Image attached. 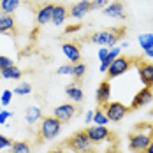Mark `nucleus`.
I'll return each mask as SVG.
<instances>
[{"label":"nucleus","instance_id":"nucleus-1","mask_svg":"<svg viewBox=\"0 0 153 153\" xmlns=\"http://www.w3.org/2000/svg\"><path fill=\"white\" fill-rule=\"evenodd\" d=\"M125 32H127L125 27H113V28L95 32V33L90 35V39H92V42H95V44H100V46H104V48H113V46H116L118 41L123 39Z\"/></svg>","mask_w":153,"mask_h":153},{"label":"nucleus","instance_id":"nucleus-2","mask_svg":"<svg viewBox=\"0 0 153 153\" xmlns=\"http://www.w3.org/2000/svg\"><path fill=\"white\" fill-rule=\"evenodd\" d=\"M65 146L71 148L74 153H95L92 141L86 136V130H77L65 141Z\"/></svg>","mask_w":153,"mask_h":153},{"label":"nucleus","instance_id":"nucleus-3","mask_svg":"<svg viewBox=\"0 0 153 153\" xmlns=\"http://www.w3.org/2000/svg\"><path fill=\"white\" fill-rule=\"evenodd\" d=\"M62 130V122L55 116H44L41 118V128H39V141H49L55 139Z\"/></svg>","mask_w":153,"mask_h":153},{"label":"nucleus","instance_id":"nucleus-4","mask_svg":"<svg viewBox=\"0 0 153 153\" xmlns=\"http://www.w3.org/2000/svg\"><path fill=\"white\" fill-rule=\"evenodd\" d=\"M152 136L153 134L143 132L141 127L137 125V127H136V132H132V134L128 136V148H130V152L144 153L146 148H148V144H150V141H152Z\"/></svg>","mask_w":153,"mask_h":153},{"label":"nucleus","instance_id":"nucleus-5","mask_svg":"<svg viewBox=\"0 0 153 153\" xmlns=\"http://www.w3.org/2000/svg\"><path fill=\"white\" fill-rule=\"evenodd\" d=\"M128 111H130V107H127L122 102H107L104 106V113L109 122H122Z\"/></svg>","mask_w":153,"mask_h":153},{"label":"nucleus","instance_id":"nucleus-6","mask_svg":"<svg viewBox=\"0 0 153 153\" xmlns=\"http://www.w3.org/2000/svg\"><path fill=\"white\" fill-rule=\"evenodd\" d=\"M132 63H134V58H125V56H118L116 60H113V63L107 67V77L109 79H113V77H118L125 74L130 67H132Z\"/></svg>","mask_w":153,"mask_h":153},{"label":"nucleus","instance_id":"nucleus-7","mask_svg":"<svg viewBox=\"0 0 153 153\" xmlns=\"http://www.w3.org/2000/svg\"><path fill=\"white\" fill-rule=\"evenodd\" d=\"M85 130H86L88 139L92 141V144H100V143L107 141L109 137H114L113 132L107 128L106 125H93V127H88V128H85Z\"/></svg>","mask_w":153,"mask_h":153},{"label":"nucleus","instance_id":"nucleus-8","mask_svg":"<svg viewBox=\"0 0 153 153\" xmlns=\"http://www.w3.org/2000/svg\"><path fill=\"white\" fill-rule=\"evenodd\" d=\"M134 63L137 65L139 77L144 83V86L146 88H152L153 86V63L144 62V60H137V58H134Z\"/></svg>","mask_w":153,"mask_h":153},{"label":"nucleus","instance_id":"nucleus-9","mask_svg":"<svg viewBox=\"0 0 153 153\" xmlns=\"http://www.w3.org/2000/svg\"><path fill=\"white\" fill-rule=\"evenodd\" d=\"M77 113V106H74V104H62V106H56L55 109H53V116L58 120V122L62 123H67L71 122L74 116H76Z\"/></svg>","mask_w":153,"mask_h":153},{"label":"nucleus","instance_id":"nucleus-10","mask_svg":"<svg viewBox=\"0 0 153 153\" xmlns=\"http://www.w3.org/2000/svg\"><path fill=\"white\" fill-rule=\"evenodd\" d=\"M153 100V90L152 88H143V90H139L136 93V97L132 99V104H130V109H141V107H144L146 104H150Z\"/></svg>","mask_w":153,"mask_h":153},{"label":"nucleus","instance_id":"nucleus-11","mask_svg":"<svg viewBox=\"0 0 153 153\" xmlns=\"http://www.w3.org/2000/svg\"><path fill=\"white\" fill-rule=\"evenodd\" d=\"M104 14L107 18H125V5L122 0H114L104 7Z\"/></svg>","mask_w":153,"mask_h":153},{"label":"nucleus","instance_id":"nucleus-12","mask_svg":"<svg viewBox=\"0 0 153 153\" xmlns=\"http://www.w3.org/2000/svg\"><path fill=\"white\" fill-rule=\"evenodd\" d=\"M62 51H63V55L69 58V62L74 65V63H79L81 60V51H79V46L74 44V42H65V44H62Z\"/></svg>","mask_w":153,"mask_h":153},{"label":"nucleus","instance_id":"nucleus-13","mask_svg":"<svg viewBox=\"0 0 153 153\" xmlns=\"http://www.w3.org/2000/svg\"><path fill=\"white\" fill-rule=\"evenodd\" d=\"M53 9H55V4H44V5L37 11L35 21H37V25H39V27H42V25H46V23H51Z\"/></svg>","mask_w":153,"mask_h":153},{"label":"nucleus","instance_id":"nucleus-14","mask_svg":"<svg viewBox=\"0 0 153 153\" xmlns=\"http://www.w3.org/2000/svg\"><path fill=\"white\" fill-rule=\"evenodd\" d=\"M95 95H97V104H99V107H104L109 102V97H111V85L107 81H102L99 85Z\"/></svg>","mask_w":153,"mask_h":153},{"label":"nucleus","instance_id":"nucleus-15","mask_svg":"<svg viewBox=\"0 0 153 153\" xmlns=\"http://www.w3.org/2000/svg\"><path fill=\"white\" fill-rule=\"evenodd\" d=\"M67 16H69V9H67L63 4H56V5H55V9H53L51 23H53V25H56V27H60V25H63V21L67 19Z\"/></svg>","mask_w":153,"mask_h":153},{"label":"nucleus","instance_id":"nucleus-16","mask_svg":"<svg viewBox=\"0 0 153 153\" xmlns=\"http://www.w3.org/2000/svg\"><path fill=\"white\" fill-rule=\"evenodd\" d=\"M86 13H90V0H81V2H77V4H74V5L71 7V11H69L71 18H76V19L83 18Z\"/></svg>","mask_w":153,"mask_h":153},{"label":"nucleus","instance_id":"nucleus-17","mask_svg":"<svg viewBox=\"0 0 153 153\" xmlns=\"http://www.w3.org/2000/svg\"><path fill=\"white\" fill-rule=\"evenodd\" d=\"M0 33H11V35L16 33V21L13 16H0Z\"/></svg>","mask_w":153,"mask_h":153},{"label":"nucleus","instance_id":"nucleus-18","mask_svg":"<svg viewBox=\"0 0 153 153\" xmlns=\"http://www.w3.org/2000/svg\"><path fill=\"white\" fill-rule=\"evenodd\" d=\"M19 4H21V0H0V16H13V13L19 7Z\"/></svg>","mask_w":153,"mask_h":153},{"label":"nucleus","instance_id":"nucleus-19","mask_svg":"<svg viewBox=\"0 0 153 153\" xmlns=\"http://www.w3.org/2000/svg\"><path fill=\"white\" fill-rule=\"evenodd\" d=\"M65 93H67V97H69L71 100H74V102H81V100L85 99V93H83V90L79 88L77 83L65 86Z\"/></svg>","mask_w":153,"mask_h":153},{"label":"nucleus","instance_id":"nucleus-20","mask_svg":"<svg viewBox=\"0 0 153 153\" xmlns=\"http://www.w3.org/2000/svg\"><path fill=\"white\" fill-rule=\"evenodd\" d=\"M0 76L5 77V79H19V77L23 76V72H21V69H18L16 65H11V67L4 69V71L0 72Z\"/></svg>","mask_w":153,"mask_h":153},{"label":"nucleus","instance_id":"nucleus-21","mask_svg":"<svg viewBox=\"0 0 153 153\" xmlns=\"http://www.w3.org/2000/svg\"><path fill=\"white\" fill-rule=\"evenodd\" d=\"M25 118H27V122H28V123H35V122H39V120L42 118V113H41V109H39V107L32 106V107L27 109Z\"/></svg>","mask_w":153,"mask_h":153},{"label":"nucleus","instance_id":"nucleus-22","mask_svg":"<svg viewBox=\"0 0 153 153\" xmlns=\"http://www.w3.org/2000/svg\"><path fill=\"white\" fill-rule=\"evenodd\" d=\"M137 41H139V46L143 48L144 51L153 49V33H141Z\"/></svg>","mask_w":153,"mask_h":153},{"label":"nucleus","instance_id":"nucleus-23","mask_svg":"<svg viewBox=\"0 0 153 153\" xmlns=\"http://www.w3.org/2000/svg\"><path fill=\"white\" fill-rule=\"evenodd\" d=\"M11 153H30V144L27 141H16L11 146Z\"/></svg>","mask_w":153,"mask_h":153},{"label":"nucleus","instance_id":"nucleus-24","mask_svg":"<svg viewBox=\"0 0 153 153\" xmlns=\"http://www.w3.org/2000/svg\"><path fill=\"white\" fill-rule=\"evenodd\" d=\"M85 72H86V65L83 63V62H79V63H74V69H72V76L76 79V83H79L83 76H85Z\"/></svg>","mask_w":153,"mask_h":153},{"label":"nucleus","instance_id":"nucleus-25","mask_svg":"<svg viewBox=\"0 0 153 153\" xmlns=\"http://www.w3.org/2000/svg\"><path fill=\"white\" fill-rule=\"evenodd\" d=\"M93 122L97 123V125H107V123H109L106 113H104V109H97V111H93Z\"/></svg>","mask_w":153,"mask_h":153},{"label":"nucleus","instance_id":"nucleus-26","mask_svg":"<svg viewBox=\"0 0 153 153\" xmlns=\"http://www.w3.org/2000/svg\"><path fill=\"white\" fill-rule=\"evenodd\" d=\"M30 92H32V86L28 85V83H19V85L14 88L16 95H28Z\"/></svg>","mask_w":153,"mask_h":153},{"label":"nucleus","instance_id":"nucleus-27","mask_svg":"<svg viewBox=\"0 0 153 153\" xmlns=\"http://www.w3.org/2000/svg\"><path fill=\"white\" fill-rule=\"evenodd\" d=\"M72 69H74L72 63H65V65H60V67L56 69V74H60V76H67V74H71V76H72Z\"/></svg>","mask_w":153,"mask_h":153},{"label":"nucleus","instance_id":"nucleus-28","mask_svg":"<svg viewBox=\"0 0 153 153\" xmlns=\"http://www.w3.org/2000/svg\"><path fill=\"white\" fill-rule=\"evenodd\" d=\"M11 99H13V92L11 90H4L2 93V99H0V106H9V102H11Z\"/></svg>","mask_w":153,"mask_h":153},{"label":"nucleus","instance_id":"nucleus-29","mask_svg":"<svg viewBox=\"0 0 153 153\" xmlns=\"http://www.w3.org/2000/svg\"><path fill=\"white\" fill-rule=\"evenodd\" d=\"M107 4V0H93V2H90V11H97V9H104Z\"/></svg>","mask_w":153,"mask_h":153},{"label":"nucleus","instance_id":"nucleus-30","mask_svg":"<svg viewBox=\"0 0 153 153\" xmlns=\"http://www.w3.org/2000/svg\"><path fill=\"white\" fill-rule=\"evenodd\" d=\"M11 65H14V62L11 60V58H7V56H4V55H0V72H2L4 69L11 67Z\"/></svg>","mask_w":153,"mask_h":153},{"label":"nucleus","instance_id":"nucleus-31","mask_svg":"<svg viewBox=\"0 0 153 153\" xmlns=\"http://www.w3.org/2000/svg\"><path fill=\"white\" fill-rule=\"evenodd\" d=\"M13 146V141L9 137H5V136H2L0 134V150H4V148H11Z\"/></svg>","mask_w":153,"mask_h":153},{"label":"nucleus","instance_id":"nucleus-32","mask_svg":"<svg viewBox=\"0 0 153 153\" xmlns=\"http://www.w3.org/2000/svg\"><path fill=\"white\" fill-rule=\"evenodd\" d=\"M13 116V113H9V111H0V125H4L7 118H11Z\"/></svg>","mask_w":153,"mask_h":153},{"label":"nucleus","instance_id":"nucleus-33","mask_svg":"<svg viewBox=\"0 0 153 153\" xmlns=\"http://www.w3.org/2000/svg\"><path fill=\"white\" fill-rule=\"evenodd\" d=\"M107 53H109V49H107V48H100V49H99V60L104 62V60H106V56H107Z\"/></svg>","mask_w":153,"mask_h":153},{"label":"nucleus","instance_id":"nucleus-34","mask_svg":"<svg viewBox=\"0 0 153 153\" xmlns=\"http://www.w3.org/2000/svg\"><path fill=\"white\" fill-rule=\"evenodd\" d=\"M79 28H81V25H71V27H67V28H65V33L76 32V30H79Z\"/></svg>","mask_w":153,"mask_h":153},{"label":"nucleus","instance_id":"nucleus-35","mask_svg":"<svg viewBox=\"0 0 153 153\" xmlns=\"http://www.w3.org/2000/svg\"><path fill=\"white\" fill-rule=\"evenodd\" d=\"M85 122H86V123L93 122V111H88V113H86V118H85Z\"/></svg>","mask_w":153,"mask_h":153},{"label":"nucleus","instance_id":"nucleus-36","mask_svg":"<svg viewBox=\"0 0 153 153\" xmlns=\"http://www.w3.org/2000/svg\"><path fill=\"white\" fill-rule=\"evenodd\" d=\"M144 153H153V136H152V141H150V144H148V148H146Z\"/></svg>","mask_w":153,"mask_h":153},{"label":"nucleus","instance_id":"nucleus-37","mask_svg":"<svg viewBox=\"0 0 153 153\" xmlns=\"http://www.w3.org/2000/svg\"><path fill=\"white\" fill-rule=\"evenodd\" d=\"M48 153H65L62 148H56V150H51V152H48Z\"/></svg>","mask_w":153,"mask_h":153},{"label":"nucleus","instance_id":"nucleus-38","mask_svg":"<svg viewBox=\"0 0 153 153\" xmlns=\"http://www.w3.org/2000/svg\"><path fill=\"white\" fill-rule=\"evenodd\" d=\"M146 56H152L153 58V49H148V51H146Z\"/></svg>","mask_w":153,"mask_h":153},{"label":"nucleus","instance_id":"nucleus-39","mask_svg":"<svg viewBox=\"0 0 153 153\" xmlns=\"http://www.w3.org/2000/svg\"><path fill=\"white\" fill-rule=\"evenodd\" d=\"M0 111H2V106H0Z\"/></svg>","mask_w":153,"mask_h":153}]
</instances>
